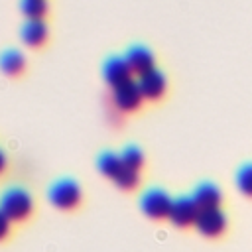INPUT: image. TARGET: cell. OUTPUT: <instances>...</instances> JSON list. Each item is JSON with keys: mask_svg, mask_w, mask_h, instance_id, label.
Masks as SVG:
<instances>
[{"mask_svg": "<svg viewBox=\"0 0 252 252\" xmlns=\"http://www.w3.org/2000/svg\"><path fill=\"white\" fill-rule=\"evenodd\" d=\"M102 77L104 81L114 89L126 81L132 79V69L126 63L124 55H110L108 59H104L102 63Z\"/></svg>", "mask_w": 252, "mask_h": 252, "instance_id": "obj_6", "label": "cell"}, {"mask_svg": "<svg viewBox=\"0 0 252 252\" xmlns=\"http://www.w3.org/2000/svg\"><path fill=\"white\" fill-rule=\"evenodd\" d=\"M20 37L26 45L37 47L47 39V24L43 20H26L20 28Z\"/></svg>", "mask_w": 252, "mask_h": 252, "instance_id": "obj_11", "label": "cell"}, {"mask_svg": "<svg viewBox=\"0 0 252 252\" xmlns=\"http://www.w3.org/2000/svg\"><path fill=\"white\" fill-rule=\"evenodd\" d=\"M20 8L28 20H43L47 12V0H20Z\"/></svg>", "mask_w": 252, "mask_h": 252, "instance_id": "obj_14", "label": "cell"}, {"mask_svg": "<svg viewBox=\"0 0 252 252\" xmlns=\"http://www.w3.org/2000/svg\"><path fill=\"white\" fill-rule=\"evenodd\" d=\"M234 183H236V187H238L244 195L252 197V161H250V163H244V165L236 171Z\"/></svg>", "mask_w": 252, "mask_h": 252, "instance_id": "obj_16", "label": "cell"}, {"mask_svg": "<svg viewBox=\"0 0 252 252\" xmlns=\"http://www.w3.org/2000/svg\"><path fill=\"white\" fill-rule=\"evenodd\" d=\"M142 98L144 96H142V93L138 89V83L134 79H130V81L114 87V93H112V100H114L116 108L122 110V112L136 110L142 104Z\"/></svg>", "mask_w": 252, "mask_h": 252, "instance_id": "obj_5", "label": "cell"}, {"mask_svg": "<svg viewBox=\"0 0 252 252\" xmlns=\"http://www.w3.org/2000/svg\"><path fill=\"white\" fill-rule=\"evenodd\" d=\"M10 232H12V222H10L8 217L0 211V242L6 240V238L10 236Z\"/></svg>", "mask_w": 252, "mask_h": 252, "instance_id": "obj_18", "label": "cell"}, {"mask_svg": "<svg viewBox=\"0 0 252 252\" xmlns=\"http://www.w3.org/2000/svg\"><path fill=\"white\" fill-rule=\"evenodd\" d=\"M26 67V55L18 47H6L0 53V69L6 75H18Z\"/></svg>", "mask_w": 252, "mask_h": 252, "instance_id": "obj_12", "label": "cell"}, {"mask_svg": "<svg viewBox=\"0 0 252 252\" xmlns=\"http://www.w3.org/2000/svg\"><path fill=\"white\" fill-rule=\"evenodd\" d=\"M6 169V154L0 150V173Z\"/></svg>", "mask_w": 252, "mask_h": 252, "instance_id": "obj_19", "label": "cell"}, {"mask_svg": "<svg viewBox=\"0 0 252 252\" xmlns=\"http://www.w3.org/2000/svg\"><path fill=\"white\" fill-rule=\"evenodd\" d=\"M96 165H98V169L102 171V175L114 179V177L118 175V171L122 169L124 163H122L120 156H116V154H112V152H102V154L98 156V159H96Z\"/></svg>", "mask_w": 252, "mask_h": 252, "instance_id": "obj_13", "label": "cell"}, {"mask_svg": "<svg viewBox=\"0 0 252 252\" xmlns=\"http://www.w3.org/2000/svg\"><path fill=\"white\" fill-rule=\"evenodd\" d=\"M197 215H199V207L195 205L193 197L181 195V197H177V199H171V207H169L167 219H169L173 224H177V226L195 224Z\"/></svg>", "mask_w": 252, "mask_h": 252, "instance_id": "obj_4", "label": "cell"}, {"mask_svg": "<svg viewBox=\"0 0 252 252\" xmlns=\"http://www.w3.org/2000/svg\"><path fill=\"white\" fill-rule=\"evenodd\" d=\"M0 211L10 222H24L33 211V199L24 187H6L0 193Z\"/></svg>", "mask_w": 252, "mask_h": 252, "instance_id": "obj_1", "label": "cell"}, {"mask_svg": "<svg viewBox=\"0 0 252 252\" xmlns=\"http://www.w3.org/2000/svg\"><path fill=\"white\" fill-rule=\"evenodd\" d=\"M136 83H138V89H140L142 96L150 98V100L159 98L163 94V91H165V85H167L165 83V75L156 67L146 71V73H140Z\"/></svg>", "mask_w": 252, "mask_h": 252, "instance_id": "obj_8", "label": "cell"}, {"mask_svg": "<svg viewBox=\"0 0 252 252\" xmlns=\"http://www.w3.org/2000/svg\"><path fill=\"white\" fill-rule=\"evenodd\" d=\"M47 199H49V203L53 207L69 211V209L79 205V201H81V187H79V183L75 179L61 177V179H57V181H53L49 185Z\"/></svg>", "mask_w": 252, "mask_h": 252, "instance_id": "obj_2", "label": "cell"}, {"mask_svg": "<svg viewBox=\"0 0 252 252\" xmlns=\"http://www.w3.org/2000/svg\"><path fill=\"white\" fill-rule=\"evenodd\" d=\"M120 159H122V163H124L126 167L138 171V167H140L142 161H144V154H142V150H140L138 146H132V144H130V146H124V148H122Z\"/></svg>", "mask_w": 252, "mask_h": 252, "instance_id": "obj_15", "label": "cell"}, {"mask_svg": "<svg viewBox=\"0 0 252 252\" xmlns=\"http://www.w3.org/2000/svg\"><path fill=\"white\" fill-rule=\"evenodd\" d=\"M169 207L171 197L159 187H152L140 197V209L152 219H165L169 215Z\"/></svg>", "mask_w": 252, "mask_h": 252, "instance_id": "obj_3", "label": "cell"}, {"mask_svg": "<svg viewBox=\"0 0 252 252\" xmlns=\"http://www.w3.org/2000/svg\"><path fill=\"white\" fill-rule=\"evenodd\" d=\"M191 197H193L195 205L199 207V211H205V209H219L220 199H222L220 189H219L215 183H209V181L199 183V185L195 187V191H193Z\"/></svg>", "mask_w": 252, "mask_h": 252, "instance_id": "obj_10", "label": "cell"}, {"mask_svg": "<svg viewBox=\"0 0 252 252\" xmlns=\"http://www.w3.org/2000/svg\"><path fill=\"white\" fill-rule=\"evenodd\" d=\"M124 59H126V63L130 65V69H132V73H146V71H150V69H154L156 65H154V53L146 47V45H140V43H134V45H130L128 49H126V53H124Z\"/></svg>", "mask_w": 252, "mask_h": 252, "instance_id": "obj_9", "label": "cell"}, {"mask_svg": "<svg viewBox=\"0 0 252 252\" xmlns=\"http://www.w3.org/2000/svg\"><path fill=\"white\" fill-rule=\"evenodd\" d=\"M226 226V217L220 209H205L199 211L195 219V228L203 236H219Z\"/></svg>", "mask_w": 252, "mask_h": 252, "instance_id": "obj_7", "label": "cell"}, {"mask_svg": "<svg viewBox=\"0 0 252 252\" xmlns=\"http://www.w3.org/2000/svg\"><path fill=\"white\" fill-rule=\"evenodd\" d=\"M120 189H126V191H130V189H134L136 185H138V181H140V177H138V171L136 169H130V167H126V165H122V169L118 171V175L112 179Z\"/></svg>", "mask_w": 252, "mask_h": 252, "instance_id": "obj_17", "label": "cell"}]
</instances>
